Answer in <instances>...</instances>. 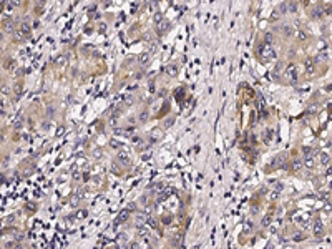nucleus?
<instances>
[{
    "mask_svg": "<svg viewBox=\"0 0 332 249\" xmlns=\"http://www.w3.org/2000/svg\"><path fill=\"white\" fill-rule=\"evenodd\" d=\"M257 55H259V58H261L262 62H267V60H271V58H274V57H276V52L272 50L271 43H264L262 47L259 48Z\"/></svg>",
    "mask_w": 332,
    "mask_h": 249,
    "instance_id": "nucleus-1",
    "label": "nucleus"
},
{
    "mask_svg": "<svg viewBox=\"0 0 332 249\" xmlns=\"http://www.w3.org/2000/svg\"><path fill=\"white\" fill-rule=\"evenodd\" d=\"M296 73H297L296 65H287V68H286V76H289L291 82H294V80H296Z\"/></svg>",
    "mask_w": 332,
    "mask_h": 249,
    "instance_id": "nucleus-2",
    "label": "nucleus"
},
{
    "mask_svg": "<svg viewBox=\"0 0 332 249\" xmlns=\"http://www.w3.org/2000/svg\"><path fill=\"white\" fill-rule=\"evenodd\" d=\"M130 211H131L130 208L121 209V211H120V214H118V218H116V223H118V224H120V223H125V221L128 219V216H130Z\"/></svg>",
    "mask_w": 332,
    "mask_h": 249,
    "instance_id": "nucleus-3",
    "label": "nucleus"
},
{
    "mask_svg": "<svg viewBox=\"0 0 332 249\" xmlns=\"http://www.w3.org/2000/svg\"><path fill=\"white\" fill-rule=\"evenodd\" d=\"M284 161H286V155L282 153V155H279L276 160L272 161V166H279V168H284Z\"/></svg>",
    "mask_w": 332,
    "mask_h": 249,
    "instance_id": "nucleus-4",
    "label": "nucleus"
},
{
    "mask_svg": "<svg viewBox=\"0 0 332 249\" xmlns=\"http://www.w3.org/2000/svg\"><path fill=\"white\" fill-rule=\"evenodd\" d=\"M2 28H3V32H12V28H13L12 20H10V18H3V22H2Z\"/></svg>",
    "mask_w": 332,
    "mask_h": 249,
    "instance_id": "nucleus-5",
    "label": "nucleus"
},
{
    "mask_svg": "<svg viewBox=\"0 0 332 249\" xmlns=\"http://www.w3.org/2000/svg\"><path fill=\"white\" fill-rule=\"evenodd\" d=\"M166 73H168L169 76H176V75H178V66H176L174 63L168 65V66H166Z\"/></svg>",
    "mask_w": 332,
    "mask_h": 249,
    "instance_id": "nucleus-6",
    "label": "nucleus"
},
{
    "mask_svg": "<svg viewBox=\"0 0 332 249\" xmlns=\"http://www.w3.org/2000/svg\"><path fill=\"white\" fill-rule=\"evenodd\" d=\"M138 62H140L141 66H146L148 63H150V55H148V53H141L138 57Z\"/></svg>",
    "mask_w": 332,
    "mask_h": 249,
    "instance_id": "nucleus-7",
    "label": "nucleus"
},
{
    "mask_svg": "<svg viewBox=\"0 0 332 249\" xmlns=\"http://www.w3.org/2000/svg\"><path fill=\"white\" fill-rule=\"evenodd\" d=\"M118 161H120L121 164H128V163H130V158H128V155H126V153L121 151V153L118 155Z\"/></svg>",
    "mask_w": 332,
    "mask_h": 249,
    "instance_id": "nucleus-8",
    "label": "nucleus"
},
{
    "mask_svg": "<svg viewBox=\"0 0 332 249\" xmlns=\"http://www.w3.org/2000/svg\"><path fill=\"white\" fill-rule=\"evenodd\" d=\"M20 32H22L23 35H28V33H30V23H28V22H23L22 25H20Z\"/></svg>",
    "mask_w": 332,
    "mask_h": 249,
    "instance_id": "nucleus-9",
    "label": "nucleus"
},
{
    "mask_svg": "<svg viewBox=\"0 0 332 249\" xmlns=\"http://www.w3.org/2000/svg\"><path fill=\"white\" fill-rule=\"evenodd\" d=\"M168 27H169V25H168V22H164V20H161V22L158 23V32H160V33H163L164 30H168Z\"/></svg>",
    "mask_w": 332,
    "mask_h": 249,
    "instance_id": "nucleus-10",
    "label": "nucleus"
},
{
    "mask_svg": "<svg viewBox=\"0 0 332 249\" xmlns=\"http://www.w3.org/2000/svg\"><path fill=\"white\" fill-rule=\"evenodd\" d=\"M22 123H23V118H22V115H18V116L15 118V121H13V126H15V128H20Z\"/></svg>",
    "mask_w": 332,
    "mask_h": 249,
    "instance_id": "nucleus-11",
    "label": "nucleus"
},
{
    "mask_svg": "<svg viewBox=\"0 0 332 249\" xmlns=\"http://www.w3.org/2000/svg\"><path fill=\"white\" fill-rule=\"evenodd\" d=\"M271 219H272V214H266V216L262 218V226H264V227H266V226H269Z\"/></svg>",
    "mask_w": 332,
    "mask_h": 249,
    "instance_id": "nucleus-12",
    "label": "nucleus"
},
{
    "mask_svg": "<svg viewBox=\"0 0 332 249\" xmlns=\"http://www.w3.org/2000/svg\"><path fill=\"white\" fill-rule=\"evenodd\" d=\"M144 221H146V216H144V214H138V216H136V223H138L140 226H141V224H144Z\"/></svg>",
    "mask_w": 332,
    "mask_h": 249,
    "instance_id": "nucleus-13",
    "label": "nucleus"
},
{
    "mask_svg": "<svg viewBox=\"0 0 332 249\" xmlns=\"http://www.w3.org/2000/svg\"><path fill=\"white\" fill-rule=\"evenodd\" d=\"M271 136H272V130L269 128V130H267V131H266V135H264V141H266V143H269Z\"/></svg>",
    "mask_w": 332,
    "mask_h": 249,
    "instance_id": "nucleus-14",
    "label": "nucleus"
},
{
    "mask_svg": "<svg viewBox=\"0 0 332 249\" xmlns=\"http://www.w3.org/2000/svg\"><path fill=\"white\" fill-rule=\"evenodd\" d=\"M65 62H66L65 57H58V58H56V65H58V66H63V65H65Z\"/></svg>",
    "mask_w": 332,
    "mask_h": 249,
    "instance_id": "nucleus-15",
    "label": "nucleus"
},
{
    "mask_svg": "<svg viewBox=\"0 0 332 249\" xmlns=\"http://www.w3.org/2000/svg\"><path fill=\"white\" fill-rule=\"evenodd\" d=\"M301 160H294V163H292V170H299L301 168Z\"/></svg>",
    "mask_w": 332,
    "mask_h": 249,
    "instance_id": "nucleus-16",
    "label": "nucleus"
},
{
    "mask_svg": "<svg viewBox=\"0 0 332 249\" xmlns=\"http://www.w3.org/2000/svg\"><path fill=\"white\" fill-rule=\"evenodd\" d=\"M314 231H316L317 236H319V234L322 233V226H320V223H316V227H314Z\"/></svg>",
    "mask_w": 332,
    "mask_h": 249,
    "instance_id": "nucleus-17",
    "label": "nucleus"
},
{
    "mask_svg": "<svg viewBox=\"0 0 332 249\" xmlns=\"http://www.w3.org/2000/svg\"><path fill=\"white\" fill-rule=\"evenodd\" d=\"M5 68H7V70H13V68H15V62H13V60H8V63L5 65Z\"/></svg>",
    "mask_w": 332,
    "mask_h": 249,
    "instance_id": "nucleus-18",
    "label": "nucleus"
},
{
    "mask_svg": "<svg viewBox=\"0 0 332 249\" xmlns=\"http://www.w3.org/2000/svg\"><path fill=\"white\" fill-rule=\"evenodd\" d=\"M161 20H163V15H161V13H154V22L160 23Z\"/></svg>",
    "mask_w": 332,
    "mask_h": 249,
    "instance_id": "nucleus-19",
    "label": "nucleus"
},
{
    "mask_svg": "<svg viewBox=\"0 0 332 249\" xmlns=\"http://www.w3.org/2000/svg\"><path fill=\"white\" fill-rule=\"evenodd\" d=\"M146 120H148V113H146V111H143V113L140 115V121H146Z\"/></svg>",
    "mask_w": 332,
    "mask_h": 249,
    "instance_id": "nucleus-20",
    "label": "nucleus"
},
{
    "mask_svg": "<svg viewBox=\"0 0 332 249\" xmlns=\"http://www.w3.org/2000/svg\"><path fill=\"white\" fill-rule=\"evenodd\" d=\"M13 221H15V216H13V214H10V216H8V218H7V219H5V223H7V224H12V223H13Z\"/></svg>",
    "mask_w": 332,
    "mask_h": 249,
    "instance_id": "nucleus-21",
    "label": "nucleus"
},
{
    "mask_svg": "<svg viewBox=\"0 0 332 249\" xmlns=\"http://www.w3.org/2000/svg\"><path fill=\"white\" fill-rule=\"evenodd\" d=\"M148 224H150V226L153 227V229L156 227V221H154V219H148Z\"/></svg>",
    "mask_w": 332,
    "mask_h": 249,
    "instance_id": "nucleus-22",
    "label": "nucleus"
},
{
    "mask_svg": "<svg viewBox=\"0 0 332 249\" xmlns=\"http://www.w3.org/2000/svg\"><path fill=\"white\" fill-rule=\"evenodd\" d=\"M279 15H281V12H274L272 15H271V18H272V20H277V18H279Z\"/></svg>",
    "mask_w": 332,
    "mask_h": 249,
    "instance_id": "nucleus-23",
    "label": "nucleus"
},
{
    "mask_svg": "<svg viewBox=\"0 0 332 249\" xmlns=\"http://www.w3.org/2000/svg\"><path fill=\"white\" fill-rule=\"evenodd\" d=\"M15 93L18 95V96L22 95V86H20V85H17V88H15Z\"/></svg>",
    "mask_w": 332,
    "mask_h": 249,
    "instance_id": "nucleus-24",
    "label": "nucleus"
},
{
    "mask_svg": "<svg viewBox=\"0 0 332 249\" xmlns=\"http://www.w3.org/2000/svg\"><path fill=\"white\" fill-rule=\"evenodd\" d=\"M20 2H22V0H10V3H12V5H15V7H18Z\"/></svg>",
    "mask_w": 332,
    "mask_h": 249,
    "instance_id": "nucleus-25",
    "label": "nucleus"
},
{
    "mask_svg": "<svg viewBox=\"0 0 332 249\" xmlns=\"http://www.w3.org/2000/svg\"><path fill=\"white\" fill-rule=\"evenodd\" d=\"M271 42H272V35L267 33V35H266V43H271Z\"/></svg>",
    "mask_w": 332,
    "mask_h": 249,
    "instance_id": "nucleus-26",
    "label": "nucleus"
},
{
    "mask_svg": "<svg viewBox=\"0 0 332 249\" xmlns=\"http://www.w3.org/2000/svg\"><path fill=\"white\" fill-rule=\"evenodd\" d=\"M312 62H306V68H307V72H310L312 70V65H310Z\"/></svg>",
    "mask_w": 332,
    "mask_h": 249,
    "instance_id": "nucleus-27",
    "label": "nucleus"
},
{
    "mask_svg": "<svg viewBox=\"0 0 332 249\" xmlns=\"http://www.w3.org/2000/svg\"><path fill=\"white\" fill-rule=\"evenodd\" d=\"M128 208H130V209H131V211H133V209L136 208V204H135V203H130V204H128Z\"/></svg>",
    "mask_w": 332,
    "mask_h": 249,
    "instance_id": "nucleus-28",
    "label": "nucleus"
},
{
    "mask_svg": "<svg viewBox=\"0 0 332 249\" xmlns=\"http://www.w3.org/2000/svg\"><path fill=\"white\" fill-rule=\"evenodd\" d=\"M284 35H291V28H289V27H287V28H284Z\"/></svg>",
    "mask_w": 332,
    "mask_h": 249,
    "instance_id": "nucleus-29",
    "label": "nucleus"
},
{
    "mask_svg": "<svg viewBox=\"0 0 332 249\" xmlns=\"http://www.w3.org/2000/svg\"><path fill=\"white\" fill-rule=\"evenodd\" d=\"M299 38H301V40H304V38H306V33H302V32H301V33H299Z\"/></svg>",
    "mask_w": 332,
    "mask_h": 249,
    "instance_id": "nucleus-30",
    "label": "nucleus"
},
{
    "mask_svg": "<svg viewBox=\"0 0 332 249\" xmlns=\"http://www.w3.org/2000/svg\"><path fill=\"white\" fill-rule=\"evenodd\" d=\"M171 123H173V120H168V121L164 123V126H171Z\"/></svg>",
    "mask_w": 332,
    "mask_h": 249,
    "instance_id": "nucleus-31",
    "label": "nucleus"
},
{
    "mask_svg": "<svg viewBox=\"0 0 332 249\" xmlns=\"http://www.w3.org/2000/svg\"><path fill=\"white\" fill-rule=\"evenodd\" d=\"M244 229H246V231H251V224H249V223H248V224H246V226H244Z\"/></svg>",
    "mask_w": 332,
    "mask_h": 249,
    "instance_id": "nucleus-32",
    "label": "nucleus"
},
{
    "mask_svg": "<svg viewBox=\"0 0 332 249\" xmlns=\"http://www.w3.org/2000/svg\"><path fill=\"white\" fill-rule=\"evenodd\" d=\"M0 2H2V7H3V5H5V0H0Z\"/></svg>",
    "mask_w": 332,
    "mask_h": 249,
    "instance_id": "nucleus-33",
    "label": "nucleus"
},
{
    "mask_svg": "<svg viewBox=\"0 0 332 249\" xmlns=\"http://www.w3.org/2000/svg\"><path fill=\"white\" fill-rule=\"evenodd\" d=\"M37 2H38V3H43V2H45V0H37Z\"/></svg>",
    "mask_w": 332,
    "mask_h": 249,
    "instance_id": "nucleus-34",
    "label": "nucleus"
}]
</instances>
